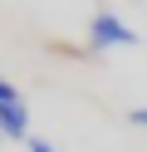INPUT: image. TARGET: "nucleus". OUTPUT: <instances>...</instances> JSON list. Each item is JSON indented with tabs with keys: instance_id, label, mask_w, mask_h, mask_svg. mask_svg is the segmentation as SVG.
<instances>
[{
	"instance_id": "f257e3e1",
	"label": "nucleus",
	"mask_w": 147,
	"mask_h": 152,
	"mask_svg": "<svg viewBox=\"0 0 147 152\" xmlns=\"http://www.w3.org/2000/svg\"><path fill=\"white\" fill-rule=\"evenodd\" d=\"M29 132V108L15 93V83L0 79V137H25Z\"/></svg>"
},
{
	"instance_id": "f03ea898",
	"label": "nucleus",
	"mask_w": 147,
	"mask_h": 152,
	"mask_svg": "<svg viewBox=\"0 0 147 152\" xmlns=\"http://www.w3.org/2000/svg\"><path fill=\"white\" fill-rule=\"evenodd\" d=\"M88 39H93V49H118V44H137V30H127L118 15L98 10L88 20Z\"/></svg>"
},
{
	"instance_id": "7ed1b4c3",
	"label": "nucleus",
	"mask_w": 147,
	"mask_h": 152,
	"mask_svg": "<svg viewBox=\"0 0 147 152\" xmlns=\"http://www.w3.org/2000/svg\"><path fill=\"white\" fill-rule=\"evenodd\" d=\"M132 123H137V128H147V108H132Z\"/></svg>"
},
{
	"instance_id": "20e7f679",
	"label": "nucleus",
	"mask_w": 147,
	"mask_h": 152,
	"mask_svg": "<svg viewBox=\"0 0 147 152\" xmlns=\"http://www.w3.org/2000/svg\"><path fill=\"white\" fill-rule=\"evenodd\" d=\"M29 152H54V147H49V142H29Z\"/></svg>"
}]
</instances>
